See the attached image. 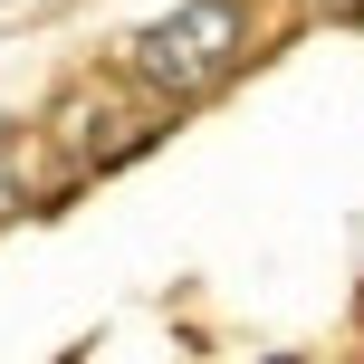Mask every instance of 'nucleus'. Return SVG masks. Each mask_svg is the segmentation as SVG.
<instances>
[{
    "label": "nucleus",
    "instance_id": "7ed1b4c3",
    "mask_svg": "<svg viewBox=\"0 0 364 364\" xmlns=\"http://www.w3.org/2000/svg\"><path fill=\"white\" fill-rule=\"evenodd\" d=\"M269 364H316V355H269Z\"/></svg>",
    "mask_w": 364,
    "mask_h": 364
},
{
    "label": "nucleus",
    "instance_id": "f257e3e1",
    "mask_svg": "<svg viewBox=\"0 0 364 364\" xmlns=\"http://www.w3.org/2000/svg\"><path fill=\"white\" fill-rule=\"evenodd\" d=\"M250 58V10L240 0H173L164 19L125 38V87H144L154 106H192Z\"/></svg>",
    "mask_w": 364,
    "mask_h": 364
},
{
    "label": "nucleus",
    "instance_id": "f03ea898",
    "mask_svg": "<svg viewBox=\"0 0 364 364\" xmlns=\"http://www.w3.org/2000/svg\"><path fill=\"white\" fill-rule=\"evenodd\" d=\"M29 211V154H19V134H0V220Z\"/></svg>",
    "mask_w": 364,
    "mask_h": 364
}]
</instances>
